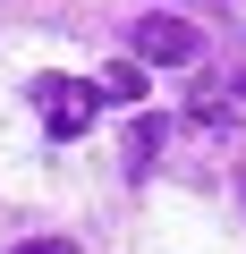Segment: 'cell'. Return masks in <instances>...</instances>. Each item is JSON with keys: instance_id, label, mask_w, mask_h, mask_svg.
Here are the masks:
<instances>
[{"instance_id": "cell-4", "label": "cell", "mask_w": 246, "mask_h": 254, "mask_svg": "<svg viewBox=\"0 0 246 254\" xmlns=\"http://www.w3.org/2000/svg\"><path fill=\"white\" fill-rule=\"evenodd\" d=\"M153 144H162V119H136V127H128V161L145 170V161H153Z\"/></svg>"}, {"instance_id": "cell-1", "label": "cell", "mask_w": 246, "mask_h": 254, "mask_svg": "<svg viewBox=\"0 0 246 254\" xmlns=\"http://www.w3.org/2000/svg\"><path fill=\"white\" fill-rule=\"evenodd\" d=\"M34 110H43V127L68 144V136H85L93 127V110H102V85L93 76H34Z\"/></svg>"}, {"instance_id": "cell-5", "label": "cell", "mask_w": 246, "mask_h": 254, "mask_svg": "<svg viewBox=\"0 0 246 254\" xmlns=\"http://www.w3.org/2000/svg\"><path fill=\"white\" fill-rule=\"evenodd\" d=\"M17 254H85V246H77V237H26Z\"/></svg>"}, {"instance_id": "cell-3", "label": "cell", "mask_w": 246, "mask_h": 254, "mask_svg": "<svg viewBox=\"0 0 246 254\" xmlns=\"http://www.w3.org/2000/svg\"><path fill=\"white\" fill-rule=\"evenodd\" d=\"M102 93H119V102H136V93H145V68H136V60H119V68H102Z\"/></svg>"}, {"instance_id": "cell-2", "label": "cell", "mask_w": 246, "mask_h": 254, "mask_svg": "<svg viewBox=\"0 0 246 254\" xmlns=\"http://www.w3.org/2000/svg\"><path fill=\"white\" fill-rule=\"evenodd\" d=\"M195 51H204V34L178 26V17H145V26H136V60H145V68H187Z\"/></svg>"}]
</instances>
